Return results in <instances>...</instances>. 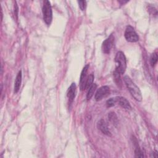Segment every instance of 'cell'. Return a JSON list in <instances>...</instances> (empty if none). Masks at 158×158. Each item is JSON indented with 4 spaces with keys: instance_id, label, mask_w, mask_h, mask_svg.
<instances>
[{
    "instance_id": "obj_2",
    "label": "cell",
    "mask_w": 158,
    "mask_h": 158,
    "mask_svg": "<svg viewBox=\"0 0 158 158\" xmlns=\"http://www.w3.org/2000/svg\"><path fill=\"white\" fill-rule=\"evenodd\" d=\"M115 62L116 64L115 71L120 74L124 73L127 67V61L123 52L122 51L117 52L115 57Z\"/></svg>"
},
{
    "instance_id": "obj_9",
    "label": "cell",
    "mask_w": 158,
    "mask_h": 158,
    "mask_svg": "<svg viewBox=\"0 0 158 158\" xmlns=\"http://www.w3.org/2000/svg\"><path fill=\"white\" fill-rule=\"evenodd\" d=\"M116 99H117V102H118V104L120 106H122L123 108L127 110H130L131 109L130 102L126 98L123 97L118 96V97H116Z\"/></svg>"
},
{
    "instance_id": "obj_3",
    "label": "cell",
    "mask_w": 158,
    "mask_h": 158,
    "mask_svg": "<svg viewBox=\"0 0 158 158\" xmlns=\"http://www.w3.org/2000/svg\"><path fill=\"white\" fill-rule=\"evenodd\" d=\"M43 19L45 23L49 25L52 22V7L51 6V3L49 1H44L43 2Z\"/></svg>"
},
{
    "instance_id": "obj_10",
    "label": "cell",
    "mask_w": 158,
    "mask_h": 158,
    "mask_svg": "<svg viewBox=\"0 0 158 158\" xmlns=\"http://www.w3.org/2000/svg\"><path fill=\"white\" fill-rule=\"evenodd\" d=\"M76 85L75 83H72L67 91V97L69 99V102H72L75 96L76 93Z\"/></svg>"
},
{
    "instance_id": "obj_8",
    "label": "cell",
    "mask_w": 158,
    "mask_h": 158,
    "mask_svg": "<svg viewBox=\"0 0 158 158\" xmlns=\"http://www.w3.org/2000/svg\"><path fill=\"white\" fill-rule=\"evenodd\" d=\"M98 128L101 130V131L104 133V135H106L107 136H111V133L110 130L108 128L107 125L106 124V122L103 119H101L98 122Z\"/></svg>"
},
{
    "instance_id": "obj_15",
    "label": "cell",
    "mask_w": 158,
    "mask_h": 158,
    "mask_svg": "<svg viewBox=\"0 0 158 158\" xmlns=\"http://www.w3.org/2000/svg\"><path fill=\"white\" fill-rule=\"evenodd\" d=\"M93 80H94V75L93 73H91L86 80V85H85V89L89 88V87L93 85Z\"/></svg>"
},
{
    "instance_id": "obj_14",
    "label": "cell",
    "mask_w": 158,
    "mask_h": 158,
    "mask_svg": "<svg viewBox=\"0 0 158 158\" xmlns=\"http://www.w3.org/2000/svg\"><path fill=\"white\" fill-rule=\"evenodd\" d=\"M135 142L133 141V143H135V156L136 157H143L144 155L143 153L142 152V151L140 149L139 145L136 141V140L135 139Z\"/></svg>"
},
{
    "instance_id": "obj_18",
    "label": "cell",
    "mask_w": 158,
    "mask_h": 158,
    "mask_svg": "<svg viewBox=\"0 0 158 158\" xmlns=\"http://www.w3.org/2000/svg\"><path fill=\"white\" fill-rule=\"evenodd\" d=\"M114 79H115L116 83L118 85H121L122 82H121V79H120V74L115 70L114 72Z\"/></svg>"
},
{
    "instance_id": "obj_11",
    "label": "cell",
    "mask_w": 158,
    "mask_h": 158,
    "mask_svg": "<svg viewBox=\"0 0 158 158\" xmlns=\"http://www.w3.org/2000/svg\"><path fill=\"white\" fill-rule=\"evenodd\" d=\"M21 82H22V71L20 70L15 78V80L14 82V93H17L20 87V85H21Z\"/></svg>"
},
{
    "instance_id": "obj_6",
    "label": "cell",
    "mask_w": 158,
    "mask_h": 158,
    "mask_svg": "<svg viewBox=\"0 0 158 158\" xmlns=\"http://www.w3.org/2000/svg\"><path fill=\"white\" fill-rule=\"evenodd\" d=\"M89 68V64L86 65L84 68L83 69L81 75H80V88L81 91L85 89V85H86V81L88 78L87 77V72L88 69Z\"/></svg>"
},
{
    "instance_id": "obj_4",
    "label": "cell",
    "mask_w": 158,
    "mask_h": 158,
    "mask_svg": "<svg viewBox=\"0 0 158 158\" xmlns=\"http://www.w3.org/2000/svg\"><path fill=\"white\" fill-rule=\"evenodd\" d=\"M125 38L129 42H136L139 40V36L135 31L133 27L130 25L127 27L125 31Z\"/></svg>"
},
{
    "instance_id": "obj_19",
    "label": "cell",
    "mask_w": 158,
    "mask_h": 158,
    "mask_svg": "<svg viewBox=\"0 0 158 158\" xmlns=\"http://www.w3.org/2000/svg\"><path fill=\"white\" fill-rule=\"evenodd\" d=\"M79 7L81 10H83L86 7V1H78Z\"/></svg>"
},
{
    "instance_id": "obj_7",
    "label": "cell",
    "mask_w": 158,
    "mask_h": 158,
    "mask_svg": "<svg viewBox=\"0 0 158 158\" xmlns=\"http://www.w3.org/2000/svg\"><path fill=\"white\" fill-rule=\"evenodd\" d=\"M109 93V88L107 86H101L96 91L94 98L97 101H100L104 97L106 96Z\"/></svg>"
},
{
    "instance_id": "obj_5",
    "label": "cell",
    "mask_w": 158,
    "mask_h": 158,
    "mask_svg": "<svg viewBox=\"0 0 158 158\" xmlns=\"http://www.w3.org/2000/svg\"><path fill=\"white\" fill-rule=\"evenodd\" d=\"M114 37L112 35H110L102 44V51L105 54H109L114 45Z\"/></svg>"
},
{
    "instance_id": "obj_17",
    "label": "cell",
    "mask_w": 158,
    "mask_h": 158,
    "mask_svg": "<svg viewBox=\"0 0 158 158\" xmlns=\"http://www.w3.org/2000/svg\"><path fill=\"white\" fill-rule=\"evenodd\" d=\"M116 102H117L116 98H112L107 101L106 106L107 107H110L114 106Z\"/></svg>"
},
{
    "instance_id": "obj_1",
    "label": "cell",
    "mask_w": 158,
    "mask_h": 158,
    "mask_svg": "<svg viewBox=\"0 0 158 158\" xmlns=\"http://www.w3.org/2000/svg\"><path fill=\"white\" fill-rule=\"evenodd\" d=\"M123 80L131 95L134 98V99L137 101H141L142 95L139 88L136 85V84L131 80V79L129 77L125 76L123 78Z\"/></svg>"
},
{
    "instance_id": "obj_13",
    "label": "cell",
    "mask_w": 158,
    "mask_h": 158,
    "mask_svg": "<svg viewBox=\"0 0 158 158\" xmlns=\"http://www.w3.org/2000/svg\"><path fill=\"white\" fill-rule=\"evenodd\" d=\"M97 87V85L95 83H93V85L89 87V88L88 89L87 94H86V99L88 100L90 99L91 98V97L93 96L96 89Z\"/></svg>"
},
{
    "instance_id": "obj_16",
    "label": "cell",
    "mask_w": 158,
    "mask_h": 158,
    "mask_svg": "<svg viewBox=\"0 0 158 158\" xmlns=\"http://www.w3.org/2000/svg\"><path fill=\"white\" fill-rule=\"evenodd\" d=\"M157 61V54L156 52H154L151 54L150 57V63L151 66H154Z\"/></svg>"
},
{
    "instance_id": "obj_12",
    "label": "cell",
    "mask_w": 158,
    "mask_h": 158,
    "mask_svg": "<svg viewBox=\"0 0 158 158\" xmlns=\"http://www.w3.org/2000/svg\"><path fill=\"white\" fill-rule=\"evenodd\" d=\"M108 118L112 125L117 127L118 125V118L114 112H110L108 114Z\"/></svg>"
}]
</instances>
